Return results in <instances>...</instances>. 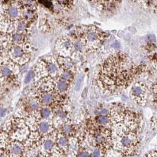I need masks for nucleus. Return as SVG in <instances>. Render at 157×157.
<instances>
[{
	"label": "nucleus",
	"instance_id": "393cba45",
	"mask_svg": "<svg viewBox=\"0 0 157 157\" xmlns=\"http://www.w3.org/2000/svg\"><path fill=\"white\" fill-rule=\"evenodd\" d=\"M22 38H23L21 34H19V33H16L13 36V40L16 43L21 42L22 40Z\"/></svg>",
	"mask_w": 157,
	"mask_h": 157
},
{
	"label": "nucleus",
	"instance_id": "2eb2a0df",
	"mask_svg": "<svg viewBox=\"0 0 157 157\" xmlns=\"http://www.w3.org/2000/svg\"><path fill=\"white\" fill-rule=\"evenodd\" d=\"M11 152L14 155H20L22 152V147L21 145L18 143H15L12 145Z\"/></svg>",
	"mask_w": 157,
	"mask_h": 157
},
{
	"label": "nucleus",
	"instance_id": "7c9ffc66",
	"mask_svg": "<svg viewBox=\"0 0 157 157\" xmlns=\"http://www.w3.org/2000/svg\"><path fill=\"white\" fill-rule=\"evenodd\" d=\"M100 113L101 115H105L107 113V110L106 109H102Z\"/></svg>",
	"mask_w": 157,
	"mask_h": 157
},
{
	"label": "nucleus",
	"instance_id": "a211bd4d",
	"mask_svg": "<svg viewBox=\"0 0 157 157\" xmlns=\"http://www.w3.org/2000/svg\"><path fill=\"white\" fill-rule=\"evenodd\" d=\"M137 1L144 7H148L153 5L154 0H137Z\"/></svg>",
	"mask_w": 157,
	"mask_h": 157
},
{
	"label": "nucleus",
	"instance_id": "cd10ccee",
	"mask_svg": "<svg viewBox=\"0 0 157 157\" xmlns=\"http://www.w3.org/2000/svg\"><path fill=\"white\" fill-rule=\"evenodd\" d=\"M101 2L105 4H113L117 2L118 0H100Z\"/></svg>",
	"mask_w": 157,
	"mask_h": 157
},
{
	"label": "nucleus",
	"instance_id": "aec40b11",
	"mask_svg": "<svg viewBox=\"0 0 157 157\" xmlns=\"http://www.w3.org/2000/svg\"><path fill=\"white\" fill-rule=\"evenodd\" d=\"M25 17L27 20H32L35 17V13L34 10L27 9L25 13Z\"/></svg>",
	"mask_w": 157,
	"mask_h": 157
},
{
	"label": "nucleus",
	"instance_id": "6ab92c4d",
	"mask_svg": "<svg viewBox=\"0 0 157 157\" xmlns=\"http://www.w3.org/2000/svg\"><path fill=\"white\" fill-rule=\"evenodd\" d=\"M8 14L13 18L17 17L19 14V11L18 8L15 7L10 8L8 10Z\"/></svg>",
	"mask_w": 157,
	"mask_h": 157
},
{
	"label": "nucleus",
	"instance_id": "0eeeda50",
	"mask_svg": "<svg viewBox=\"0 0 157 157\" xmlns=\"http://www.w3.org/2000/svg\"><path fill=\"white\" fill-rule=\"evenodd\" d=\"M56 132L54 131L50 134L45 135V138L43 140V148L44 151V153L48 154V155H49V154H51L52 151L54 150L55 146H56V138H57Z\"/></svg>",
	"mask_w": 157,
	"mask_h": 157
},
{
	"label": "nucleus",
	"instance_id": "f8f14e48",
	"mask_svg": "<svg viewBox=\"0 0 157 157\" xmlns=\"http://www.w3.org/2000/svg\"><path fill=\"white\" fill-rule=\"evenodd\" d=\"M54 79L55 88L58 93L63 96V94L66 93L68 89L70 82L63 79L57 77Z\"/></svg>",
	"mask_w": 157,
	"mask_h": 157
},
{
	"label": "nucleus",
	"instance_id": "6e6552de",
	"mask_svg": "<svg viewBox=\"0 0 157 157\" xmlns=\"http://www.w3.org/2000/svg\"><path fill=\"white\" fill-rule=\"evenodd\" d=\"M69 145L70 140H68V136L63 135L60 132L57 134L55 147L59 151L63 156L65 155V153L68 152Z\"/></svg>",
	"mask_w": 157,
	"mask_h": 157
},
{
	"label": "nucleus",
	"instance_id": "1a4fd4ad",
	"mask_svg": "<svg viewBox=\"0 0 157 157\" xmlns=\"http://www.w3.org/2000/svg\"><path fill=\"white\" fill-rule=\"evenodd\" d=\"M60 133L68 137L74 136L76 134L77 128L75 124L68 121L59 126Z\"/></svg>",
	"mask_w": 157,
	"mask_h": 157
},
{
	"label": "nucleus",
	"instance_id": "39448f33",
	"mask_svg": "<svg viewBox=\"0 0 157 157\" xmlns=\"http://www.w3.org/2000/svg\"><path fill=\"white\" fill-rule=\"evenodd\" d=\"M56 48L59 56L69 57L74 52L73 41L68 36H63L57 41Z\"/></svg>",
	"mask_w": 157,
	"mask_h": 157
},
{
	"label": "nucleus",
	"instance_id": "c756f323",
	"mask_svg": "<svg viewBox=\"0 0 157 157\" xmlns=\"http://www.w3.org/2000/svg\"><path fill=\"white\" fill-rule=\"evenodd\" d=\"M89 155H90L88 154V152H81V154L78 155V156L79 157H86V156H89Z\"/></svg>",
	"mask_w": 157,
	"mask_h": 157
},
{
	"label": "nucleus",
	"instance_id": "20e7f679",
	"mask_svg": "<svg viewBox=\"0 0 157 157\" xmlns=\"http://www.w3.org/2000/svg\"><path fill=\"white\" fill-rule=\"evenodd\" d=\"M147 95L148 87L143 82H136L131 88V98L141 106H144L146 104Z\"/></svg>",
	"mask_w": 157,
	"mask_h": 157
},
{
	"label": "nucleus",
	"instance_id": "9d476101",
	"mask_svg": "<svg viewBox=\"0 0 157 157\" xmlns=\"http://www.w3.org/2000/svg\"><path fill=\"white\" fill-rule=\"evenodd\" d=\"M57 63L60 68L70 71L74 74L75 73V67L71 58L59 56Z\"/></svg>",
	"mask_w": 157,
	"mask_h": 157
},
{
	"label": "nucleus",
	"instance_id": "f3484780",
	"mask_svg": "<svg viewBox=\"0 0 157 157\" xmlns=\"http://www.w3.org/2000/svg\"><path fill=\"white\" fill-rule=\"evenodd\" d=\"M13 54L15 57H21L24 54V51L22 48H21V47L18 46V47H15L14 48L13 51Z\"/></svg>",
	"mask_w": 157,
	"mask_h": 157
},
{
	"label": "nucleus",
	"instance_id": "ddd939ff",
	"mask_svg": "<svg viewBox=\"0 0 157 157\" xmlns=\"http://www.w3.org/2000/svg\"><path fill=\"white\" fill-rule=\"evenodd\" d=\"M74 74H75L72 72L68 70H65L59 67V71H58L57 77H59L60 78L63 79L70 83L73 80Z\"/></svg>",
	"mask_w": 157,
	"mask_h": 157
},
{
	"label": "nucleus",
	"instance_id": "bb28decb",
	"mask_svg": "<svg viewBox=\"0 0 157 157\" xmlns=\"http://www.w3.org/2000/svg\"><path fill=\"white\" fill-rule=\"evenodd\" d=\"M101 151L99 149L95 148V149L93 151L92 155L94 157H100L101 155Z\"/></svg>",
	"mask_w": 157,
	"mask_h": 157
},
{
	"label": "nucleus",
	"instance_id": "dca6fc26",
	"mask_svg": "<svg viewBox=\"0 0 157 157\" xmlns=\"http://www.w3.org/2000/svg\"><path fill=\"white\" fill-rule=\"evenodd\" d=\"M24 5L29 10H34L36 7V3L35 0H24Z\"/></svg>",
	"mask_w": 157,
	"mask_h": 157
},
{
	"label": "nucleus",
	"instance_id": "9b49d317",
	"mask_svg": "<svg viewBox=\"0 0 157 157\" xmlns=\"http://www.w3.org/2000/svg\"><path fill=\"white\" fill-rule=\"evenodd\" d=\"M38 127L40 132L43 135H47L54 131L52 120H43L38 124Z\"/></svg>",
	"mask_w": 157,
	"mask_h": 157
},
{
	"label": "nucleus",
	"instance_id": "4468645a",
	"mask_svg": "<svg viewBox=\"0 0 157 157\" xmlns=\"http://www.w3.org/2000/svg\"><path fill=\"white\" fill-rule=\"evenodd\" d=\"M111 117L108 115H100L96 119V123L98 127H105L110 122Z\"/></svg>",
	"mask_w": 157,
	"mask_h": 157
},
{
	"label": "nucleus",
	"instance_id": "423d86ee",
	"mask_svg": "<svg viewBox=\"0 0 157 157\" xmlns=\"http://www.w3.org/2000/svg\"><path fill=\"white\" fill-rule=\"evenodd\" d=\"M40 71L41 75L45 77H50L52 78H56L58 76L59 71V65L57 61L54 58H49L46 62H42L40 64Z\"/></svg>",
	"mask_w": 157,
	"mask_h": 157
},
{
	"label": "nucleus",
	"instance_id": "5701e85b",
	"mask_svg": "<svg viewBox=\"0 0 157 157\" xmlns=\"http://www.w3.org/2000/svg\"><path fill=\"white\" fill-rule=\"evenodd\" d=\"M57 4L61 6L63 8L68 7L70 5V0H55Z\"/></svg>",
	"mask_w": 157,
	"mask_h": 157
},
{
	"label": "nucleus",
	"instance_id": "7ed1b4c3",
	"mask_svg": "<svg viewBox=\"0 0 157 157\" xmlns=\"http://www.w3.org/2000/svg\"><path fill=\"white\" fill-rule=\"evenodd\" d=\"M79 34L80 40L84 43L85 47L90 50H97L102 40L101 31L94 26L82 29Z\"/></svg>",
	"mask_w": 157,
	"mask_h": 157
},
{
	"label": "nucleus",
	"instance_id": "c85d7f7f",
	"mask_svg": "<svg viewBox=\"0 0 157 157\" xmlns=\"http://www.w3.org/2000/svg\"><path fill=\"white\" fill-rule=\"evenodd\" d=\"M7 114V110L4 108L0 109V117H4Z\"/></svg>",
	"mask_w": 157,
	"mask_h": 157
},
{
	"label": "nucleus",
	"instance_id": "f257e3e1",
	"mask_svg": "<svg viewBox=\"0 0 157 157\" xmlns=\"http://www.w3.org/2000/svg\"><path fill=\"white\" fill-rule=\"evenodd\" d=\"M131 121L117 124L112 132L113 148L124 155L134 153L138 143V136L132 131L134 124H129Z\"/></svg>",
	"mask_w": 157,
	"mask_h": 157
},
{
	"label": "nucleus",
	"instance_id": "b1692460",
	"mask_svg": "<svg viewBox=\"0 0 157 157\" xmlns=\"http://www.w3.org/2000/svg\"><path fill=\"white\" fill-rule=\"evenodd\" d=\"M17 29L20 32H23L26 29V24L24 21H20L17 25Z\"/></svg>",
	"mask_w": 157,
	"mask_h": 157
},
{
	"label": "nucleus",
	"instance_id": "a878e982",
	"mask_svg": "<svg viewBox=\"0 0 157 157\" xmlns=\"http://www.w3.org/2000/svg\"><path fill=\"white\" fill-rule=\"evenodd\" d=\"M82 75H79L77 80V83H76V89H78L79 88V86H81V82H82Z\"/></svg>",
	"mask_w": 157,
	"mask_h": 157
},
{
	"label": "nucleus",
	"instance_id": "412c9836",
	"mask_svg": "<svg viewBox=\"0 0 157 157\" xmlns=\"http://www.w3.org/2000/svg\"><path fill=\"white\" fill-rule=\"evenodd\" d=\"M34 75H35L34 72L33 71V70L29 71V73L27 74L25 78V83L27 84V83L29 82L33 79V78H34Z\"/></svg>",
	"mask_w": 157,
	"mask_h": 157
},
{
	"label": "nucleus",
	"instance_id": "f03ea898",
	"mask_svg": "<svg viewBox=\"0 0 157 157\" xmlns=\"http://www.w3.org/2000/svg\"><path fill=\"white\" fill-rule=\"evenodd\" d=\"M89 140L95 148L104 152L113 148L112 132L104 127H97L91 131Z\"/></svg>",
	"mask_w": 157,
	"mask_h": 157
},
{
	"label": "nucleus",
	"instance_id": "4be33fe9",
	"mask_svg": "<svg viewBox=\"0 0 157 157\" xmlns=\"http://www.w3.org/2000/svg\"><path fill=\"white\" fill-rule=\"evenodd\" d=\"M1 74L3 77H8L11 75V70L8 67H4L1 70Z\"/></svg>",
	"mask_w": 157,
	"mask_h": 157
}]
</instances>
